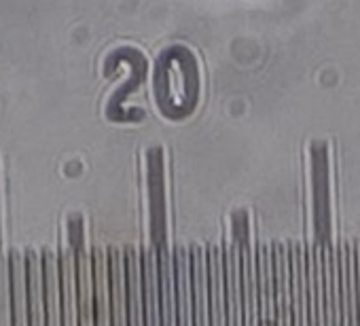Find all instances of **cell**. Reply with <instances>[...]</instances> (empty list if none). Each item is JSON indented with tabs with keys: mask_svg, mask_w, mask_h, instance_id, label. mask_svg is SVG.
Here are the masks:
<instances>
[{
	"mask_svg": "<svg viewBox=\"0 0 360 326\" xmlns=\"http://www.w3.org/2000/svg\"><path fill=\"white\" fill-rule=\"evenodd\" d=\"M339 294L343 326H360L358 288H356V252L354 244H339Z\"/></svg>",
	"mask_w": 360,
	"mask_h": 326,
	"instance_id": "1",
	"label": "cell"
},
{
	"mask_svg": "<svg viewBox=\"0 0 360 326\" xmlns=\"http://www.w3.org/2000/svg\"><path fill=\"white\" fill-rule=\"evenodd\" d=\"M255 261H257V292H259V326H276L271 246L257 244Z\"/></svg>",
	"mask_w": 360,
	"mask_h": 326,
	"instance_id": "2",
	"label": "cell"
},
{
	"mask_svg": "<svg viewBox=\"0 0 360 326\" xmlns=\"http://www.w3.org/2000/svg\"><path fill=\"white\" fill-rule=\"evenodd\" d=\"M225 299H227V320L229 326H246L244 309H242V263H240V246H225Z\"/></svg>",
	"mask_w": 360,
	"mask_h": 326,
	"instance_id": "3",
	"label": "cell"
},
{
	"mask_svg": "<svg viewBox=\"0 0 360 326\" xmlns=\"http://www.w3.org/2000/svg\"><path fill=\"white\" fill-rule=\"evenodd\" d=\"M274 259V305H276V326H292L290 313V265L284 246H271Z\"/></svg>",
	"mask_w": 360,
	"mask_h": 326,
	"instance_id": "4",
	"label": "cell"
},
{
	"mask_svg": "<svg viewBox=\"0 0 360 326\" xmlns=\"http://www.w3.org/2000/svg\"><path fill=\"white\" fill-rule=\"evenodd\" d=\"M191 278H193V307L195 326H212L210 315V278H208V250L191 246Z\"/></svg>",
	"mask_w": 360,
	"mask_h": 326,
	"instance_id": "5",
	"label": "cell"
},
{
	"mask_svg": "<svg viewBox=\"0 0 360 326\" xmlns=\"http://www.w3.org/2000/svg\"><path fill=\"white\" fill-rule=\"evenodd\" d=\"M176 294H178V326H195L193 307V278H191V250L176 248Z\"/></svg>",
	"mask_w": 360,
	"mask_h": 326,
	"instance_id": "6",
	"label": "cell"
},
{
	"mask_svg": "<svg viewBox=\"0 0 360 326\" xmlns=\"http://www.w3.org/2000/svg\"><path fill=\"white\" fill-rule=\"evenodd\" d=\"M94 311H96V326H112L110 322V261L108 248L94 246Z\"/></svg>",
	"mask_w": 360,
	"mask_h": 326,
	"instance_id": "7",
	"label": "cell"
},
{
	"mask_svg": "<svg viewBox=\"0 0 360 326\" xmlns=\"http://www.w3.org/2000/svg\"><path fill=\"white\" fill-rule=\"evenodd\" d=\"M110 261V322L112 326L127 324V263L125 252L119 248H108Z\"/></svg>",
	"mask_w": 360,
	"mask_h": 326,
	"instance_id": "8",
	"label": "cell"
},
{
	"mask_svg": "<svg viewBox=\"0 0 360 326\" xmlns=\"http://www.w3.org/2000/svg\"><path fill=\"white\" fill-rule=\"evenodd\" d=\"M58 280H60V294H62V326H79L75 254L70 246L64 250L62 244L58 248Z\"/></svg>",
	"mask_w": 360,
	"mask_h": 326,
	"instance_id": "9",
	"label": "cell"
},
{
	"mask_svg": "<svg viewBox=\"0 0 360 326\" xmlns=\"http://www.w3.org/2000/svg\"><path fill=\"white\" fill-rule=\"evenodd\" d=\"M123 252L127 263V324L144 326V278L140 250L125 246Z\"/></svg>",
	"mask_w": 360,
	"mask_h": 326,
	"instance_id": "10",
	"label": "cell"
},
{
	"mask_svg": "<svg viewBox=\"0 0 360 326\" xmlns=\"http://www.w3.org/2000/svg\"><path fill=\"white\" fill-rule=\"evenodd\" d=\"M208 278H210V315L212 326H229L225 299V256L217 246H208Z\"/></svg>",
	"mask_w": 360,
	"mask_h": 326,
	"instance_id": "11",
	"label": "cell"
},
{
	"mask_svg": "<svg viewBox=\"0 0 360 326\" xmlns=\"http://www.w3.org/2000/svg\"><path fill=\"white\" fill-rule=\"evenodd\" d=\"M43 271V301H45V326H62V294L58 280V256L47 248L41 250Z\"/></svg>",
	"mask_w": 360,
	"mask_h": 326,
	"instance_id": "12",
	"label": "cell"
},
{
	"mask_svg": "<svg viewBox=\"0 0 360 326\" xmlns=\"http://www.w3.org/2000/svg\"><path fill=\"white\" fill-rule=\"evenodd\" d=\"M159 290H161V324L178 326L176 263H174V254L165 246L159 250Z\"/></svg>",
	"mask_w": 360,
	"mask_h": 326,
	"instance_id": "13",
	"label": "cell"
},
{
	"mask_svg": "<svg viewBox=\"0 0 360 326\" xmlns=\"http://www.w3.org/2000/svg\"><path fill=\"white\" fill-rule=\"evenodd\" d=\"M142 278H144V326L161 324V290H159V261L157 250H144L142 254Z\"/></svg>",
	"mask_w": 360,
	"mask_h": 326,
	"instance_id": "14",
	"label": "cell"
},
{
	"mask_svg": "<svg viewBox=\"0 0 360 326\" xmlns=\"http://www.w3.org/2000/svg\"><path fill=\"white\" fill-rule=\"evenodd\" d=\"M324 265V307L326 326H343L341 322V294H339V252L330 250L328 244L322 246Z\"/></svg>",
	"mask_w": 360,
	"mask_h": 326,
	"instance_id": "15",
	"label": "cell"
},
{
	"mask_svg": "<svg viewBox=\"0 0 360 326\" xmlns=\"http://www.w3.org/2000/svg\"><path fill=\"white\" fill-rule=\"evenodd\" d=\"M24 265H26V290H28V326H45L41 256L32 248H26Z\"/></svg>",
	"mask_w": 360,
	"mask_h": 326,
	"instance_id": "16",
	"label": "cell"
},
{
	"mask_svg": "<svg viewBox=\"0 0 360 326\" xmlns=\"http://www.w3.org/2000/svg\"><path fill=\"white\" fill-rule=\"evenodd\" d=\"M240 246V263H242V309H244V324L259 326V292H257V261L255 250L246 244Z\"/></svg>",
	"mask_w": 360,
	"mask_h": 326,
	"instance_id": "17",
	"label": "cell"
},
{
	"mask_svg": "<svg viewBox=\"0 0 360 326\" xmlns=\"http://www.w3.org/2000/svg\"><path fill=\"white\" fill-rule=\"evenodd\" d=\"M290 265V313L292 326H307L305 313V280H303V248L297 244L286 246Z\"/></svg>",
	"mask_w": 360,
	"mask_h": 326,
	"instance_id": "18",
	"label": "cell"
},
{
	"mask_svg": "<svg viewBox=\"0 0 360 326\" xmlns=\"http://www.w3.org/2000/svg\"><path fill=\"white\" fill-rule=\"evenodd\" d=\"M9 278H11V311L13 326H28V290H26V265L18 250L9 252Z\"/></svg>",
	"mask_w": 360,
	"mask_h": 326,
	"instance_id": "19",
	"label": "cell"
},
{
	"mask_svg": "<svg viewBox=\"0 0 360 326\" xmlns=\"http://www.w3.org/2000/svg\"><path fill=\"white\" fill-rule=\"evenodd\" d=\"M354 252H356V288H358V313H360V244L354 242Z\"/></svg>",
	"mask_w": 360,
	"mask_h": 326,
	"instance_id": "20",
	"label": "cell"
},
{
	"mask_svg": "<svg viewBox=\"0 0 360 326\" xmlns=\"http://www.w3.org/2000/svg\"><path fill=\"white\" fill-rule=\"evenodd\" d=\"M0 261H5V256H3V225H0Z\"/></svg>",
	"mask_w": 360,
	"mask_h": 326,
	"instance_id": "21",
	"label": "cell"
}]
</instances>
